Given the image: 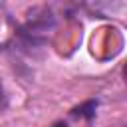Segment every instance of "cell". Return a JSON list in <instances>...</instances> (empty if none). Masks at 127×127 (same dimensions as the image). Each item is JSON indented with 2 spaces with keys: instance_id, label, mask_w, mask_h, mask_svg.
<instances>
[{
  "instance_id": "cell-1",
  "label": "cell",
  "mask_w": 127,
  "mask_h": 127,
  "mask_svg": "<svg viewBox=\"0 0 127 127\" xmlns=\"http://www.w3.org/2000/svg\"><path fill=\"white\" fill-rule=\"evenodd\" d=\"M95 107H97V101H95V99H89V101L81 103L79 107H75L73 113H75V115H81V117H85V119H91L93 113H95Z\"/></svg>"
},
{
  "instance_id": "cell-2",
  "label": "cell",
  "mask_w": 127,
  "mask_h": 127,
  "mask_svg": "<svg viewBox=\"0 0 127 127\" xmlns=\"http://www.w3.org/2000/svg\"><path fill=\"white\" fill-rule=\"evenodd\" d=\"M125 81H127V67H125Z\"/></svg>"
}]
</instances>
